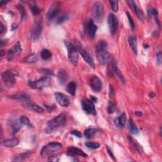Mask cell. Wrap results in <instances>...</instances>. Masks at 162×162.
Instances as JSON below:
<instances>
[{"mask_svg": "<svg viewBox=\"0 0 162 162\" xmlns=\"http://www.w3.org/2000/svg\"><path fill=\"white\" fill-rule=\"evenodd\" d=\"M1 31H0V34H3V32H4L5 31V28H4V25L2 24V23H1V30H0Z\"/></svg>", "mask_w": 162, "mask_h": 162, "instance_id": "cell-49", "label": "cell"}, {"mask_svg": "<svg viewBox=\"0 0 162 162\" xmlns=\"http://www.w3.org/2000/svg\"><path fill=\"white\" fill-rule=\"evenodd\" d=\"M110 3L111 7V8L115 12H117L119 10V2L118 1H110Z\"/></svg>", "mask_w": 162, "mask_h": 162, "instance_id": "cell-38", "label": "cell"}, {"mask_svg": "<svg viewBox=\"0 0 162 162\" xmlns=\"http://www.w3.org/2000/svg\"><path fill=\"white\" fill-rule=\"evenodd\" d=\"M49 160L51 161H58V159H57V158H54V157H50L49 159Z\"/></svg>", "mask_w": 162, "mask_h": 162, "instance_id": "cell-50", "label": "cell"}, {"mask_svg": "<svg viewBox=\"0 0 162 162\" xmlns=\"http://www.w3.org/2000/svg\"><path fill=\"white\" fill-rule=\"evenodd\" d=\"M43 25V22L40 20H37L35 22L33 27L31 31V37L33 41H36L39 39L41 33H42Z\"/></svg>", "mask_w": 162, "mask_h": 162, "instance_id": "cell-7", "label": "cell"}, {"mask_svg": "<svg viewBox=\"0 0 162 162\" xmlns=\"http://www.w3.org/2000/svg\"><path fill=\"white\" fill-rule=\"evenodd\" d=\"M76 46H77V48L78 51L81 54L82 57L84 58L85 61H86V62L89 65L90 67L95 68V62H94L93 58H91V55L89 54V53L86 51V50L82 48L81 45L79 43H76Z\"/></svg>", "mask_w": 162, "mask_h": 162, "instance_id": "cell-9", "label": "cell"}, {"mask_svg": "<svg viewBox=\"0 0 162 162\" xmlns=\"http://www.w3.org/2000/svg\"><path fill=\"white\" fill-rule=\"evenodd\" d=\"M22 127L21 122L17 120L11 119L8 122V128L11 134H15Z\"/></svg>", "mask_w": 162, "mask_h": 162, "instance_id": "cell-15", "label": "cell"}, {"mask_svg": "<svg viewBox=\"0 0 162 162\" xmlns=\"http://www.w3.org/2000/svg\"><path fill=\"white\" fill-rule=\"evenodd\" d=\"M70 133H71V134L75 135V136L79 138L82 137V134L79 131H73L70 132Z\"/></svg>", "mask_w": 162, "mask_h": 162, "instance_id": "cell-46", "label": "cell"}, {"mask_svg": "<svg viewBox=\"0 0 162 162\" xmlns=\"http://www.w3.org/2000/svg\"><path fill=\"white\" fill-rule=\"evenodd\" d=\"M126 15H127V19L129 20V24H130L131 29L132 31H134L135 29V24H134V22L133 20V18L132 17L130 13L128 12V11H127V12H126Z\"/></svg>", "mask_w": 162, "mask_h": 162, "instance_id": "cell-37", "label": "cell"}, {"mask_svg": "<svg viewBox=\"0 0 162 162\" xmlns=\"http://www.w3.org/2000/svg\"><path fill=\"white\" fill-rule=\"evenodd\" d=\"M151 16H153L155 18V20L156 21V23H157V25L160 27V20H159L158 18V11L157 9L155 8H151Z\"/></svg>", "mask_w": 162, "mask_h": 162, "instance_id": "cell-36", "label": "cell"}, {"mask_svg": "<svg viewBox=\"0 0 162 162\" xmlns=\"http://www.w3.org/2000/svg\"><path fill=\"white\" fill-rule=\"evenodd\" d=\"M93 17L97 22H101L105 17L104 5L100 1L95 3L93 8Z\"/></svg>", "mask_w": 162, "mask_h": 162, "instance_id": "cell-6", "label": "cell"}, {"mask_svg": "<svg viewBox=\"0 0 162 162\" xmlns=\"http://www.w3.org/2000/svg\"><path fill=\"white\" fill-rule=\"evenodd\" d=\"M128 139H129V143H130V144H131V146L133 147V148L136 150L138 152H139V153H141V151H142V149H141V146L138 144L137 143H135L134 140L132 139V138L130 136H129L128 137Z\"/></svg>", "mask_w": 162, "mask_h": 162, "instance_id": "cell-34", "label": "cell"}, {"mask_svg": "<svg viewBox=\"0 0 162 162\" xmlns=\"http://www.w3.org/2000/svg\"><path fill=\"white\" fill-rule=\"evenodd\" d=\"M149 96L151 97V98H154L155 96V94L154 93H151L149 94Z\"/></svg>", "mask_w": 162, "mask_h": 162, "instance_id": "cell-55", "label": "cell"}, {"mask_svg": "<svg viewBox=\"0 0 162 162\" xmlns=\"http://www.w3.org/2000/svg\"><path fill=\"white\" fill-rule=\"evenodd\" d=\"M20 122H21L22 124L23 125H27L29 127H34L33 125H32V123L31 122L30 120L28 119V118L26 117V116H21L20 117Z\"/></svg>", "mask_w": 162, "mask_h": 162, "instance_id": "cell-33", "label": "cell"}, {"mask_svg": "<svg viewBox=\"0 0 162 162\" xmlns=\"http://www.w3.org/2000/svg\"><path fill=\"white\" fill-rule=\"evenodd\" d=\"M90 100L91 101H92L93 103H96L97 102V98H96V97H95V96H91V99H90Z\"/></svg>", "mask_w": 162, "mask_h": 162, "instance_id": "cell-48", "label": "cell"}, {"mask_svg": "<svg viewBox=\"0 0 162 162\" xmlns=\"http://www.w3.org/2000/svg\"><path fill=\"white\" fill-rule=\"evenodd\" d=\"M107 43L104 40L99 41L96 45V51H102V50H107Z\"/></svg>", "mask_w": 162, "mask_h": 162, "instance_id": "cell-32", "label": "cell"}, {"mask_svg": "<svg viewBox=\"0 0 162 162\" xmlns=\"http://www.w3.org/2000/svg\"><path fill=\"white\" fill-rule=\"evenodd\" d=\"M67 91L70 95L74 96L75 95V91H76V84L75 83L73 82H70V83L67 85Z\"/></svg>", "mask_w": 162, "mask_h": 162, "instance_id": "cell-29", "label": "cell"}, {"mask_svg": "<svg viewBox=\"0 0 162 162\" xmlns=\"http://www.w3.org/2000/svg\"><path fill=\"white\" fill-rule=\"evenodd\" d=\"M90 87L95 93H99L102 89V81L98 76H93L90 80Z\"/></svg>", "mask_w": 162, "mask_h": 162, "instance_id": "cell-13", "label": "cell"}, {"mask_svg": "<svg viewBox=\"0 0 162 162\" xmlns=\"http://www.w3.org/2000/svg\"><path fill=\"white\" fill-rule=\"evenodd\" d=\"M161 60H162L161 53L159 52L157 54V64L159 65L161 63Z\"/></svg>", "mask_w": 162, "mask_h": 162, "instance_id": "cell-45", "label": "cell"}, {"mask_svg": "<svg viewBox=\"0 0 162 162\" xmlns=\"http://www.w3.org/2000/svg\"><path fill=\"white\" fill-rule=\"evenodd\" d=\"M69 19V17L66 14H62L58 17V18L56 20V23L57 25L61 24V23H63L64 22H67L68 20Z\"/></svg>", "mask_w": 162, "mask_h": 162, "instance_id": "cell-35", "label": "cell"}, {"mask_svg": "<svg viewBox=\"0 0 162 162\" xmlns=\"http://www.w3.org/2000/svg\"><path fill=\"white\" fill-rule=\"evenodd\" d=\"M67 48L68 49V58L69 61L73 66L77 67L79 63V51L77 48L76 43H70L69 41H65Z\"/></svg>", "mask_w": 162, "mask_h": 162, "instance_id": "cell-2", "label": "cell"}, {"mask_svg": "<svg viewBox=\"0 0 162 162\" xmlns=\"http://www.w3.org/2000/svg\"><path fill=\"white\" fill-rule=\"evenodd\" d=\"M85 145H86L87 147V148H91V149H98V148H99V146H100L99 143H91V142L86 143V144H85Z\"/></svg>", "mask_w": 162, "mask_h": 162, "instance_id": "cell-39", "label": "cell"}, {"mask_svg": "<svg viewBox=\"0 0 162 162\" xmlns=\"http://www.w3.org/2000/svg\"><path fill=\"white\" fill-rule=\"evenodd\" d=\"M28 156L27 153H23V154L20 155L19 157H17L16 159H15L14 161H20L22 160V159H25Z\"/></svg>", "mask_w": 162, "mask_h": 162, "instance_id": "cell-43", "label": "cell"}, {"mask_svg": "<svg viewBox=\"0 0 162 162\" xmlns=\"http://www.w3.org/2000/svg\"><path fill=\"white\" fill-rule=\"evenodd\" d=\"M51 80L49 77L44 76L38 79L36 81H29L28 84L29 87L32 89H42L43 87H48L51 85Z\"/></svg>", "mask_w": 162, "mask_h": 162, "instance_id": "cell-5", "label": "cell"}, {"mask_svg": "<svg viewBox=\"0 0 162 162\" xmlns=\"http://www.w3.org/2000/svg\"><path fill=\"white\" fill-rule=\"evenodd\" d=\"M55 98L58 103L61 105V107H68L70 105V101L69 98L66 95L61 93H55Z\"/></svg>", "mask_w": 162, "mask_h": 162, "instance_id": "cell-16", "label": "cell"}, {"mask_svg": "<svg viewBox=\"0 0 162 162\" xmlns=\"http://www.w3.org/2000/svg\"><path fill=\"white\" fill-rule=\"evenodd\" d=\"M19 73L16 70L9 69L1 73V79L7 87H13L16 84L17 78Z\"/></svg>", "mask_w": 162, "mask_h": 162, "instance_id": "cell-3", "label": "cell"}, {"mask_svg": "<svg viewBox=\"0 0 162 162\" xmlns=\"http://www.w3.org/2000/svg\"><path fill=\"white\" fill-rule=\"evenodd\" d=\"M127 4L129 5V7L134 10L135 15H136L137 17L139 18L141 21H144V15L142 10H141L140 8L137 7V5L135 4V3L134 1H127Z\"/></svg>", "mask_w": 162, "mask_h": 162, "instance_id": "cell-18", "label": "cell"}, {"mask_svg": "<svg viewBox=\"0 0 162 162\" xmlns=\"http://www.w3.org/2000/svg\"><path fill=\"white\" fill-rule=\"evenodd\" d=\"M8 3V1H1V2H0V4H1V6L2 7V6H3L4 5H6Z\"/></svg>", "mask_w": 162, "mask_h": 162, "instance_id": "cell-54", "label": "cell"}, {"mask_svg": "<svg viewBox=\"0 0 162 162\" xmlns=\"http://www.w3.org/2000/svg\"><path fill=\"white\" fill-rule=\"evenodd\" d=\"M31 11L32 13H33V15H39L41 12V10L36 5L32 6Z\"/></svg>", "mask_w": 162, "mask_h": 162, "instance_id": "cell-41", "label": "cell"}, {"mask_svg": "<svg viewBox=\"0 0 162 162\" xmlns=\"http://www.w3.org/2000/svg\"><path fill=\"white\" fill-rule=\"evenodd\" d=\"M39 60V57L37 54L32 53L30 55H29L27 57H26L24 60V61L28 63H33L36 62V61Z\"/></svg>", "mask_w": 162, "mask_h": 162, "instance_id": "cell-28", "label": "cell"}, {"mask_svg": "<svg viewBox=\"0 0 162 162\" xmlns=\"http://www.w3.org/2000/svg\"><path fill=\"white\" fill-rule=\"evenodd\" d=\"M41 57L44 60H49L52 57V53L49 50L45 49H43L42 51L41 52Z\"/></svg>", "mask_w": 162, "mask_h": 162, "instance_id": "cell-31", "label": "cell"}, {"mask_svg": "<svg viewBox=\"0 0 162 162\" xmlns=\"http://www.w3.org/2000/svg\"><path fill=\"white\" fill-rule=\"evenodd\" d=\"M115 89L113 86L110 85V87H109V96H110V98L113 97L115 95Z\"/></svg>", "mask_w": 162, "mask_h": 162, "instance_id": "cell-44", "label": "cell"}, {"mask_svg": "<svg viewBox=\"0 0 162 162\" xmlns=\"http://www.w3.org/2000/svg\"><path fill=\"white\" fill-rule=\"evenodd\" d=\"M57 77L58 79V81L61 85L65 84L69 78V75L67 73L65 70L64 69H60L59 70L57 74Z\"/></svg>", "mask_w": 162, "mask_h": 162, "instance_id": "cell-20", "label": "cell"}, {"mask_svg": "<svg viewBox=\"0 0 162 162\" xmlns=\"http://www.w3.org/2000/svg\"><path fill=\"white\" fill-rule=\"evenodd\" d=\"M68 152L71 155H79V156H81L82 157L84 158H87L88 157V155L86 154V153L84 152L82 150H81V149H79L77 148H75V147H69V148L67 149Z\"/></svg>", "mask_w": 162, "mask_h": 162, "instance_id": "cell-23", "label": "cell"}, {"mask_svg": "<svg viewBox=\"0 0 162 162\" xmlns=\"http://www.w3.org/2000/svg\"><path fill=\"white\" fill-rule=\"evenodd\" d=\"M2 144L3 145L7 148H13V147H15L18 145L19 144V140L17 137H13L11 139L5 141Z\"/></svg>", "mask_w": 162, "mask_h": 162, "instance_id": "cell-24", "label": "cell"}, {"mask_svg": "<svg viewBox=\"0 0 162 162\" xmlns=\"http://www.w3.org/2000/svg\"><path fill=\"white\" fill-rule=\"evenodd\" d=\"M62 144L60 143H51L46 144L42 148L40 153L41 157L45 158L62 148Z\"/></svg>", "mask_w": 162, "mask_h": 162, "instance_id": "cell-4", "label": "cell"}, {"mask_svg": "<svg viewBox=\"0 0 162 162\" xmlns=\"http://www.w3.org/2000/svg\"><path fill=\"white\" fill-rule=\"evenodd\" d=\"M96 132V131L95 129H92V128L87 129L84 131V135H85V137L87 138V139H92V138H93V137L95 136Z\"/></svg>", "mask_w": 162, "mask_h": 162, "instance_id": "cell-30", "label": "cell"}, {"mask_svg": "<svg viewBox=\"0 0 162 162\" xmlns=\"http://www.w3.org/2000/svg\"><path fill=\"white\" fill-rule=\"evenodd\" d=\"M61 10V3L60 2H54L49 8L47 13V19L49 20H51L55 19L60 13Z\"/></svg>", "mask_w": 162, "mask_h": 162, "instance_id": "cell-8", "label": "cell"}, {"mask_svg": "<svg viewBox=\"0 0 162 162\" xmlns=\"http://www.w3.org/2000/svg\"><path fill=\"white\" fill-rule=\"evenodd\" d=\"M45 107H46L47 108H48V110H49V111H52L53 110V109L55 108L49 107V106H46H46H45Z\"/></svg>", "mask_w": 162, "mask_h": 162, "instance_id": "cell-53", "label": "cell"}, {"mask_svg": "<svg viewBox=\"0 0 162 162\" xmlns=\"http://www.w3.org/2000/svg\"><path fill=\"white\" fill-rule=\"evenodd\" d=\"M108 24L110 31L111 34H115L119 27V22L116 16L112 13L109 14L108 17Z\"/></svg>", "mask_w": 162, "mask_h": 162, "instance_id": "cell-10", "label": "cell"}, {"mask_svg": "<svg viewBox=\"0 0 162 162\" xmlns=\"http://www.w3.org/2000/svg\"><path fill=\"white\" fill-rule=\"evenodd\" d=\"M22 51V48L19 42H17L14 46L8 51L7 57L9 60H11L15 55H19Z\"/></svg>", "mask_w": 162, "mask_h": 162, "instance_id": "cell-14", "label": "cell"}, {"mask_svg": "<svg viewBox=\"0 0 162 162\" xmlns=\"http://www.w3.org/2000/svg\"><path fill=\"white\" fill-rule=\"evenodd\" d=\"M96 57L100 63L105 65L109 62L111 58V55L107 50L96 51Z\"/></svg>", "mask_w": 162, "mask_h": 162, "instance_id": "cell-12", "label": "cell"}, {"mask_svg": "<svg viewBox=\"0 0 162 162\" xmlns=\"http://www.w3.org/2000/svg\"><path fill=\"white\" fill-rule=\"evenodd\" d=\"M126 115L125 114L123 113L121 115H120L119 117L116 118L114 120V123L118 128L122 129L125 127L126 123Z\"/></svg>", "mask_w": 162, "mask_h": 162, "instance_id": "cell-22", "label": "cell"}, {"mask_svg": "<svg viewBox=\"0 0 162 162\" xmlns=\"http://www.w3.org/2000/svg\"><path fill=\"white\" fill-rule=\"evenodd\" d=\"M7 40H1V46H3L6 43H7Z\"/></svg>", "mask_w": 162, "mask_h": 162, "instance_id": "cell-51", "label": "cell"}, {"mask_svg": "<svg viewBox=\"0 0 162 162\" xmlns=\"http://www.w3.org/2000/svg\"><path fill=\"white\" fill-rule=\"evenodd\" d=\"M128 41L132 51L134 53V54L137 55V41L136 38L133 36H130L129 37Z\"/></svg>", "mask_w": 162, "mask_h": 162, "instance_id": "cell-26", "label": "cell"}, {"mask_svg": "<svg viewBox=\"0 0 162 162\" xmlns=\"http://www.w3.org/2000/svg\"><path fill=\"white\" fill-rule=\"evenodd\" d=\"M23 106L29 110L36 111L37 113H43L45 111V110L42 107L31 101H25L24 103L23 104Z\"/></svg>", "mask_w": 162, "mask_h": 162, "instance_id": "cell-17", "label": "cell"}, {"mask_svg": "<svg viewBox=\"0 0 162 162\" xmlns=\"http://www.w3.org/2000/svg\"><path fill=\"white\" fill-rule=\"evenodd\" d=\"M97 30L98 27L95 24L93 20H89V21L87 23V31L91 38H95Z\"/></svg>", "mask_w": 162, "mask_h": 162, "instance_id": "cell-19", "label": "cell"}, {"mask_svg": "<svg viewBox=\"0 0 162 162\" xmlns=\"http://www.w3.org/2000/svg\"><path fill=\"white\" fill-rule=\"evenodd\" d=\"M65 123V115L63 113L58 115L48 122L45 128V132L46 134H51L54 131L60 127L63 126Z\"/></svg>", "mask_w": 162, "mask_h": 162, "instance_id": "cell-1", "label": "cell"}, {"mask_svg": "<svg viewBox=\"0 0 162 162\" xmlns=\"http://www.w3.org/2000/svg\"><path fill=\"white\" fill-rule=\"evenodd\" d=\"M10 98L17 100H23V101H28L31 99L30 96L25 93H19L14 96H11Z\"/></svg>", "mask_w": 162, "mask_h": 162, "instance_id": "cell-27", "label": "cell"}, {"mask_svg": "<svg viewBox=\"0 0 162 162\" xmlns=\"http://www.w3.org/2000/svg\"><path fill=\"white\" fill-rule=\"evenodd\" d=\"M107 149L108 153L109 154V155L110 156L111 158H112L113 160H115V156L113 155L112 151H111V150L110 148H109V147H108V146H107Z\"/></svg>", "mask_w": 162, "mask_h": 162, "instance_id": "cell-47", "label": "cell"}, {"mask_svg": "<svg viewBox=\"0 0 162 162\" xmlns=\"http://www.w3.org/2000/svg\"><path fill=\"white\" fill-rule=\"evenodd\" d=\"M135 114L136 115H137V116H138V117H141V116L142 115H143V113H141V111H136V112L135 113Z\"/></svg>", "mask_w": 162, "mask_h": 162, "instance_id": "cell-52", "label": "cell"}, {"mask_svg": "<svg viewBox=\"0 0 162 162\" xmlns=\"http://www.w3.org/2000/svg\"><path fill=\"white\" fill-rule=\"evenodd\" d=\"M81 104L82 109L87 113L93 115H96V110L95 105H94V103L90 99L82 100Z\"/></svg>", "mask_w": 162, "mask_h": 162, "instance_id": "cell-11", "label": "cell"}, {"mask_svg": "<svg viewBox=\"0 0 162 162\" xmlns=\"http://www.w3.org/2000/svg\"><path fill=\"white\" fill-rule=\"evenodd\" d=\"M111 70H112L113 73H114L120 79V80L121 81L122 83L125 84V79L124 77V76H123V73H122V72L120 71L119 68L117 67L115 62L111 63Z\"/></svg>", "mask_w": 162, "mask_h": 162, "instance_id": "cell-21", "label": "cell"}, {"mask_svg": "<svg viewBox=\"0 0 162 162\" xmlns=\"http://www.w3.org/2000/svg\"><path fill=\"white\" fill-rule=\"evenodd\" d=\"M128 127L129 129V131L131 132V133L134 134V135H138L139 134V129L137 127L136 125L135 124L133 120L131 119L129 120L128 122Z\"/></svg>", "mask_w": 162, "mask_h": 162, "instance_id": "cell-25", "label": "cell"}, {"mask_svg": "<svg viewBox=\"0 0 162 162\" xmlns=\"http://www.w3.org/2000/svg\"><path fill=\"white\" fill-rule=\"evenodd\" d=\"M4 55V53H3V50H1V57H3V56Z\"/></svg>", "mask_w": 162, "mask_h": 162, "instance_id": "cell-56", "label": "cell"}, {"mask_svg": "<svg viewBox=\"0 0 162 162\" xmlns=\"http://www.w3.org/2000/svg\"><path fill=\"white\" fill-rule=\"evenodd\" d=\"M39 72L40 73H42V74L45 75H47V76H52L54 75V73L53 72V71H51V70L49 69H41L39 70Z\"/></svg>", "mask_w": 162, "mask_h": 162, "instance_id": "cell-40", "label": "cell"}, {"mask_svg": "<svg viewBox=\"0 0 162 162\" xmlns=\"http://www.w3.org/2000/svg\"><path fill=\"white\" fill-rule=\"evenodd\" d=\"M115 108H116V106L115 104L112 103H110L108 105V113H110V114H111V113H113L115 110Z\"/></svg>", "mask_w": 162, "mask_h": 162, "instance_id": "cell-42", "label": "cell"}]
</instances>
